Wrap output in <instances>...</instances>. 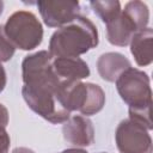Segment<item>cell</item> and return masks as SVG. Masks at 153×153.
<instances>
[{"label":"cell","mask_w":153,"mask_h":153,"mask_svg":"<svg viewBox=\"0 0 153 153\" xmlns=\"http://www.w3.org/2000/svg\"><path fill=\"white\" fill-rule=\"evenodd\" d=\"M53 55L48 50L29 54L22 62V96L27 106L45 121L65 123L71 112L60 102L61 82L51 68Z\"/></svg>","instance_id":"cell-1"},{"label":"cell","mask_w":153,"mask_h":153,"mask_svg":"<svg viewBox=\"0 0 153 153\" xmlns=\"http://www.w3.org/2000/svg\"><path fill=\"white\" fill-rule=\"evenodd\" d=\"M98 43L97 26L90 18L79 14L51 35L48 51L54 57H79L96 48Z\"/></svg>","instance_id":"cell-2"},{"label":"cell","mask_w":153,"mask_h":153,"mask_svg":"<svg viewBox=\"0 0 153 153\" xmlns=\"http://www.w3.org/2000/svg\"><path fill=\"white\" fill-rule=\"evenodd\" d=\"M60 102L67 111H79L82 116L88 117L104 108L105 92L93 82H82L81 80L61 82Z\"/></svg>","instance_id":"cell-3"},{"label":"cell","mask_w":153,"mask_h":153,"mask_svg":"<svg viewBox=\"0 0 153 153\" xmlns=\"http://www.w3.org/2000/svg\"><path fill=\"white\" fill-rule=\"evenodd\" d=\"M4 31L14 48L20 50H33L43 41L42 23L30 11L12 13L4 25Z\"/></svg>","instance_id":"cell-4"},{"label":"cell","mask_w":153,"mask_h":153,"mask_svg":"<svg viewBox=\"0 0 153 153\" xmlns=\"http://www.w3.org/2000/svg\"><path fill=\"white\" fill-rule=\"evenodd\" d=\"M117 92L129 109L152 106L151 80L147 73L139 68L126 69L115 81Z\"/></svg>","instance_id":"cell-5"},{"label":"cell","mask_w":153,"mask_h":153,"mask_svg":"<svg viewBox=\"0 0 153 153\" xmlns=\"http://www.w3.org/2000/svg\"><path fill=\"white\" fill-rule=\"evenodd\" d=\"M115 142L120 153L153 152L149 130L130 118H126L118 123L115 131Z\"/></svg>","instance_id":"cell-6"},{"label":"cell","mask_w":153,"mask_h":153,"mask_svg":"<svg viewBox=\"0 0 153 153\" xmlns=\"http://www.w3.org/2000/svg\"><path fill=\"white\" fill-rule=\"evenodd\" d=\"M43 23L49 27H61L80 14V4L75 0H39L36 2Z\"/></svg>","instance_id":"cell-7"},{"label":"cell","mask_w":153,"mask_h":153,"mask_svg":"<svg viewBox=\"0 0 153 153\" xmlns=\"http://www.w3.org/2000/svg\"><path fill=\"white\" fill-rule=\"evenodd\" d=\"M63 139L76 148L88 147L94 142V127L92 121L82 115L71 116L62 127Z\"/></svg>","instance_id":"cell-8"},{"label":"cell","mask_w":153,"mask_h":153,"mask_svg":"<svg viewBox=\"0 0 153 153\" xmlns=\"http://www.w3.org/2000/svg\"><path fill=\"white\" fill-rule=\"evenodd\" d=\"M51 68L60 82L82 80L91 74L88 65L80 57H53Z\"/></svg>","instance_id":"cell-9"},{"label":"cell","mask_w":153,"mask_h":153,"mask_svg":"<svg viewBox=\"0 0 153 153\" xmlns=\"http://www.w3.org/2000/svg\"><path fill=\"white\" fill-rule=\"evenodd\" d=\"M105 25L108 42L117 47L129 45L133 36L139 32L135 23L123 10H121V12Z\"/></svg>","instance_id":"cell-10"},{"label":"cell","mask_w":153,"mask_h":153,"mask_svg":"<svg viewBox=\"0 0 153 153\" xmlns=\"http://www.w3.org/2000/svg\"><path fill=\"white\" fill-rule=\"evenodd\" d=\"M130 67L131 63L127 56L117 51L104 53L97 60L98 74L103 80L108 82H115L117 78Z\"/></svg>","instance_id":"cell-11"},{"label":"cell","mask_w":153,"mask_h":153,"mask_svg":"<svg viewBox=\"0 0 153 153\" xmlns=\"http://www.w3.org/2000/svg\"><path fill=\"white\" fill-rule=\"evenodd\" d=\"M130 53L137 66L146 67L153 61V30L147 26L146 29L136 32L130 43Z\"/></svg>","instance_id":"cell-12"},{"label":"cell","mask_w":153,"mask_h":153,"mask_svg":"<svg viewBox=\"0 0 153 153\" xmlns=\"http://www.w3.org/2000/svg\"><path fill=\"white\" fill-rule=\"evenodd\" d=\"M123 11L131 18L139 31L146 29L149 23V10L148 6L140 0L129 1L124 5Z\"/></svg>","instance_id":"cell-13"},{"label":"cell","mask_w":153,"mask_h":153,"mask_svg":"<svg viewBox=\"0 0 153 153\" xmlns=\"http://www.w3.org/2000/svg\"><path fill=\"white\" fill-rule=\"evenodd\" d=\"M90 6L94 14L100 18V20L106 24L114 19L121 12V2L118 0H105V1H90Z\"/></svg>","instance_id":"cell-14"},{"label":"cell","mask_w":153,"mask_h":153,"mask_svg":"<svg viewBox=\"0 0 153 153\" xmlns=\"http://www.w3.org/2000/svg\"><path fill=\"white\" fill-rule=\"evenodd\" d=\"M14 51L16 48L7 38L4 31V25H0V63L10 61L13 57Z\"/></svg>","instance_id":"cell-15"},{"label":"cell","mask_w":153,"mask_h":153,"mask_svg":"<svg viewBox=\"0 0 153 153\" xmlns=\"http://www.w3.org/2000/svg\"><path fill=\"white\" fill-rule=\"evenodd\" d=\"M11 139L6 129H0V153H8Z\"/></svg>","instance_id":"cell-16"},{"label":"cell","mask_w":153,"mask_h":153,"mask_svg":"<svg viewBox=\"0 0 153 153\" xmlns=\"http://www.w3.org/2000/svg\"><path fill=\"white\" fill-rule=\"evenodd\" d=\"M10 121V115L7 108L0 103V129H5L8 124Z\"/></svg>","instance_id":"cell-17"},{"label":"cell","mask_w":153,"mask_h":153,"mask_svg":"<svg viewBox=\"0 0 153 153\" xmlns=\"http://www.w3.org/2000/svg\"><path fill=\"white\" fill-rule=\"evenodd\" d=\"M7 84V75H6V71L4 68V66L0 63V93L5 90Z\"/></svg>","instance_id":"cell-18"},{"label":"cell","mask_w":153,"mask_h":153,"mask_svg":"<svg viewBox=\"0 0 153 153\" xmlns=\"http://www.w3.org/2000/svg\"><path fill=\"white\" fill-rule=\"evenodd\" d=\"M11 153H35V151L27 147H16Z\"/></svg>","instance_id":"cell-19"},{"label":"cell","mask_w":153,"mask_h":153,"mask_svg":"<svg viewBox=\"0 0 153 153\" xmlns=\"http://www.w3.org/2000/svg\"><path fill=\"white\" fill-rule=\"evenodd\" d=\"M60 153H88L87 151H85V149H82V148H67V149H63L62 152H60Z\"/></svg>","instance_id":"cell-20"},{"label":"cell","mask_w":153,"mask_h":153,"mask_svg":"<svg viewBox=\"0 0 153 153\" xmlns=\"http://www.w3.org/2000/svg\"><path fill=\"white\" fill-rule=\"evenodd\" d=\"M2 12H4V1L0 0V16L2 14Z\"/></svg>","instance_id":"cell-21"},{"label":"cell","mask_w":153,"mask_h":153,"mask_svg":"<svg viewBox=\"0 0 153 153\" xmlns=\"http://www.w3.org/2000/svg\"><path fill=\"white\" fill-rule=\"evenodd\" d=\"M99 153H105V152H99Z\"/></svg>","instance_id":"cell-22"}]
</instances>
